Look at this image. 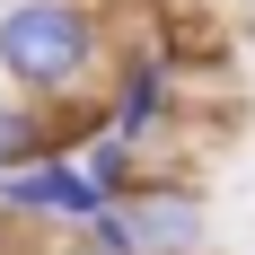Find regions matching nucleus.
Segmentation results:
<instances>
[{"label":"nucleus","instance_id":"4","mask_svg":"<svg viewBox=\"0 0 255 255\" xmlns=\"http://www.w3.org/2000/svg\"><path fill=\"white\" fill-rule=\"evenodd\" d=\"M167 124H176V62L158 44H124L115 53V79H106V132H124V141L150 150Z\"/></svg>","mask_w":255,"mask_h":255},{"label":"nucleus","instance_id":"7","mask_svg":"<svg viewBox=\"0 0 255 255\" xmlns=\"http://www.w3.org/2000/svg\"><path fill=\"white\" fill-rule=\"evenodd\" d=\"M238 35H247V44H255V0H238Z\"/></svg>","mask_w":255,"mask_h":255},{"label":"nucleus","instance_id":"5","mask_svg":"<svg viewBox=\"0 0 255 255\" xmlns=\"http://www.w3.org/2000/svg\"><path fill=\"white\" fill-rule=\"evenodd\" d=\"M44 158H71L62 115H53V106H26V97H0V176L44 167Z\"/></svg>","mask_w":255,"mask_h":255},{"label":"nucleus","instance_id":"2","mask_svg":"<svg viewBox=\"0 0 255 255\" xmlns=\"http://www.w3.org/2000/svg\"><path fill=\"white\" fill-rule=\"evenodd\" d=\"M115 220H124L132 255H211V203L194 176H167L158 167L132 203H115Z\"/></svg>","mask_w":255,"mask_h":255},{"label":"nucleus","instance_id":"3","mask_svg":"<svg viewBox=\"0 0 255 255\" xmlns=\"http://www.w3.org/2000/svg\"><path fill=\"white\" fill-rule=\"evenodd\" d=\"M0 211H9L18 229H62V238H79L97 211H115V203H97V185H88L79 158H44V167L0 176Z\"/></svg>","mask_w":255,"mask_h":255},{"label":"nucleus","instance_id":"6","mask_svg":"<svg viewBox=\"0 0 255 255\" xmlns=\"http://www.w3.org/2000/svg\"><path fill=\"white\" fill-rule=\"evenodd\" d=\"M0 255H18V220H9V211H0Z\"/></svg>","mask_w":255,"mask_h":255},{"label":"nucleus","instance_id":"1","mask_svg":"<svg viewBox=\"0 0 255 255\" xmlns=\"http://www.w3.org/2000/svg\"><path fill=\"white\" fill-rule=\"evenodd\" d=\"M124 53L115 0H0V79L26 106H88L106 97Z\"/></svg>","mask_w":255,"mask_h":255}]
</instances>
